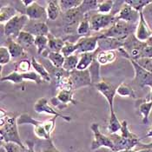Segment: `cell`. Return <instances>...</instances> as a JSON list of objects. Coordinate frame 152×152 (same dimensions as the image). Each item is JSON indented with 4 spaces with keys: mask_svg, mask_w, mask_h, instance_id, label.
Returning a JSON list of instances; mask_svg holds the SVG:
<instances>
[{
    "mask_svg": "<svg viewBox=\"0 0 152 152\" xmlns=\"http://www.w3.org/2000/svg\"><path fill=\"white\" fill-rule=\"evenodd\" d=\"M18 117L1 109V142H14L22 147H26L20 139L18 130Z\"/></svg>",
    "mask_w": 152,
    "mask_h": 152,
    "instance_id": "cell-1",
    "label": "cell"
},
{
    "mask_svg": "<svg viewBox=\"0 0 152 152\" xmlns=\"http://www.w3.org/2000/svg\"><path fill=\"white\" fill-rule=\"evenodd\" d=\"M137 26V25L130 24L122 20H117L111 27L104 31L99 36L124 42L131 34H135Z\"/></svg>",
    "mask_w": 152,
    "mask_h": 152,
    "instance_id": "cell-2",
    "label": "cell"
},
{
    "mask_svg": "<svg viewBox=\"0 0 152 152\" xmlns=\"http://www.w3.org/2000/svg\"><path fill=\"white\" fill-rule=\"evenodd\" d=\"M29 21V18L24 13L17 15L5 24H1L4 29V35L15 40L20 32L24 30Z\"/></svg>",
    "mask_w": 152,
    "mask_h": 152,
    "instance_id": "cell-3",
    "label": "cell"
},
{
    "mask_svg": "<svg viewBox=\"0 0 152 152\" xmlns=\"http://www.w3.org/2000/svg\"><path fill=\"white\" fill-rule=\"evenodd\" d=\"M88 18L90 21L91 30L93 31H96V32H98L102 30L105 31L110 27H111L117 21V15L112 14V13H110V14L96 13V14L90 16Z\"/></svg>",
    "mask_w": 152,
    "mask_h": 152,
    "instance_id": "cell-4",
    "label": "cell"
},
{
    "mask_svg": "<svg viewBox=\"0 0 152 152\" xmlns=\"http://www.w3.org/2000/svg\"><path fill=\"white\" fill-rule=\"evenodd\" d=\"M91 129L94 135V139L91 143V150L96 151L100 148H107L114 151V142L110 137H107L100 131V126L98 124L94 123L91 126Z\"/></svg>",
    "mask_w": 152,
    "mask_h": 152,
    "instance_id": "cell-5",
    "label": "cell"
},
{
    "mask_svg": "<svg viewBox=\"0 0 152 152\" xmlns=\"http://www.w3.org/2000/svg\"><path fill=\"white\" fill-rule=\"evenodd\" d=\"M130 64H132L134 70H135V76L132 80V82L140 87L149 86L152 87V73L144 70L140 65L133 59H128Z\"/></svg>",
    "mask_w": 152,
    "mask_h": 152,
    "instance_id": "cell-6",
    "label": "cell"
},
{
    "mask_svg": "<svg viewBox=\"0 0 152 152\" xmlns=\"http://www.w3.org/2000/svg\"><path fill=\"white\" fill-rule=\"evenodd\" d=\"M99 36H88L82 37L76 42L77 45V55H81L83 53L95 52L98 48Z\"/></svg>",
    "mask_w": 152,
    "mask_h": 152,
    "instance_id": "cell-7",
    "label": "cell"
},
{
    "mask_svg": "<svg viewBox=\"0 0 152 152\" xmlns=\"http://www.w3.org/2000/svg\"><path fill=\"white\" fill-rule=\"evenodd\" d=\"M34 110L38 114H48V115H52L53 117H61L66 122H70L71 117L69 116H65L59 112V110H57L55 108L51 107L49 104L48 99L45 97H41L37 100V102L34 104Z\"/></svg>",
    "mask_w": 152,
    "mask_h": 152,
    "instance_id": "cell-8",
    "label": "cell"
},
{
    "mask_svg": "<svg viewBox=\"0 0 152 152\" xmlns=\"http://www.w3.org/2000/svg\"><path fill=\"white\" fill-rule=\"evenodd\" d=\"M114 142V152H119L125 150H133L137 145L140 143L139 137L136 136L132 138L123 137L121 135L111 134L110 137Z\"/></svg>",
    "mask_w": 152,
    "mask_h": 152,
    "instance_id": "cell-9",
    "label": "cell"
},
{
    "mask_svg": "<svg viewBox=\"0 0 152 152\" xmlns=\"http://www.w3.org/2000/svg\"><path fill=\"white\" fill-rule=\"evenodd\" d=\"M70 77L73 83V88L75 91L83 87H88L92 85L91 75L88 70H73L70 72Z\"/></svg>",
    "mask_w": 152,
    "mask_h": 152,
    "instance_id": "cell-10",
    "label": "cell"
},
{
    "mask_svg": "<svg viewBox=\"0 0 152 152\" xmlns=\"http://www.w3.org/2000/svg\"><path fill=\"white\" fill-rule=\"evenodd\" d=\"M94 86L98 92H100L103 95V96H104L109 104L110 110H114V98L117 95V88L104 80L96 83Z\"/></svg>",
    "mask_w": 152,
    "mask_h": 152,
    "instance_id": "cell-11",
    "label": "cell"
},
{
    "mask_svg": "<svg viewBox=\"0 0 152 152\" xmlns=\"http://www.w3.org/2000/svg\"><path fill=\"white\" fill-rule=\"evenodd\" d=\"M117 20H122L130 24L137 25L140 20V12L134 10L124 2V4L117 14Z\"/></svg>",
    "mask_w": 152,
    "mask_h": 152,
    "instance_id": "cell-12",
    "label": "cell"
},
{
    "mask_svg": "<svg viewBox=\"0 0 152 152\" xmlns=\"http://www.w3.org/2000/svg\"><path fill=\"white\" fill-rule=\"evenodd\" d=\"M24 14L31 21L45 22L48 18L46 9L39 5L36 1H34L33 4H31L30 6L25 8Z\"/></svg>",
    "mask_w": 152,
    "mask_h": 152,
    "instance_id": "cell-13",
    "label": "cell"
},
{
    "mask_svg": "<svg viewBox=\"0 0 152 152\" xmlns=\"http://www.w3.org/2000/svg\"><path fill=\"white\" fill-rule=\"evenodd\" d=\"M135 36L142 42H146L151 37H152V29L145 20L142 12H140V20L137 23Z\"/></svg>",
    "mask_w": 152,
    "mask_h": 152,
    "instance_id": "cell-14",
    "label": "cell"
},
{
    "mask_svg": "<svg viewBox=\"0 0 152 152\" xmlns=\"http://www.w3.org/2000/svg\"><path fill=\"white\" fill-rule=\"evenodd\" d=\"M25 31L31 33L34 37L38 36H48L50 34V30L45 22H37V21H31L30 20L27 25L25 26Z\"/></svg>",
    "mask_w": 152,
    "mask_h": 152,
    "instance_id": "cell-15",
    "label": "cell"
},
{
    "mask_svg": "<svg viewBox=\"0 0 152 152\" xmlns=\"http://www.w3.org/2000/svg\"><path fill=\"white\" fill-rule=\"evenodd\" d=\"M81 17L83 18V16L79 11V8L73 9V10H70V11L64 12L63 21H64L65 30L68 29V31H69V29L71 28V26H73V25H75L77 23L79 24V23L82 21V20H79L81 18Z\"/></svg>",
    "mask_w": 152,
    "mask_h": 152,
    "instance_id": "cell-16",
    "label": "cell"
},
{
    "mask_svg": "<svg viewBox=\"0 0 152 152\" xmlns=\"http://www.w3.org/2000/svg\"><path fill=\"white\" fill-rule=\"evenodd\" d=\"M99 36V35H98ZM124 45L123 41H119L117 39L109 38V37H102L99 36L98 40V49L100 51H108V50H119Z\"/></svg>",
    "mask_w": 152,
    "mask_h": 152,
    "instance_id": "cell-17",
    "label": "cell"
},
{
    "mask_svg": "<svg viewBox=\"0 0 152 152\" xmlns=\"http://www.w3.org/2000/svg\"><path fill=\"white\" fill-rule=\"evenodd\" d=\"M6 47L9 50V52L12 56V59L23 58L26 55L25 50L23 47L21 46L16 40H14L12 38H9Z\"/></svg>",
    "mask_w": 152,
    "mask_h": 152,
    "instance_id": "cell-18",
    "label": "cell"
},
{
    "mask_svg": "<svg viewBox=\"0 0 152 152\" xmlns=\"http://www.w3.org/2000/svg\"><path fill=\"white\" fill-rule=\"evenodd\" d=\"M47 16H48V19L54 21L56 20L62 12L60 4H59V1L58 0H50L47 2Z\"/></svg>",
    "mask_w": 152,
    "mask_h": 152,
    "instance_id": "cell-19",
    "label": "cell"
},
{
    "mask_svg": "<svg viewBox=\"0 0 152 152\" xmlns=\"http://www.w3.org/2000/svg\"><path fill=\"white\" fill-rule=\"evenodd\" d=\"M97 52H98V50H96L95 52H91V53H83V54H81L80 58H79V62H78L77 70H88V68L91 66V64H92L94 59L96 58Z\"/></svg>",
    "mask_w": 152,
    "mask_h": 152,
    "instance_id": "cell-20",
    "label": "cell"
},
{
    "mask_svg": "<svg viewBox=\"0 0 152 152\" xmlns=\"http://www.w3.org/2000/svg\"><path fill=\"white\" fill-rule=\"evenodd\" d=\"M18 15V11L12 5H4L0 9V22L1 24H5L12 18Z\"/></svg>",
    "mask_w": 152,
    "mask_h": 152,
    "instance_id": "cell-21",
    "label": "cell"
},
{
    "mask_svg": "<svg viewBox=\"0 0 152 152\" xmlns=\"http://www.w3.org/2000/svg\"><path fill=\"white\" fill-rule=\"evenodd\" d=\"M98 52L96 54V59L101 65H106L115 62L117 59V54L114 50H108V51H100L97 48Z\"/></svg>",
    "mask_w": 152,
    "mask_h": 152,
    "instance_id": "cell-22",
    "label": "cell"
},
{
    "mask_svg": "<svg viewBox=\"0 0 152 152\" xmlns=\"http://www.w3.org/2000/svg\"><path fill=\"white\" fill-rule=\"evenodd\" d=\"M48 37V50L49 52H61L63 47L64 45L65 41L56 37L55 36H53L51 33H50Z\"/></svg>",
    "mask_w": 152,
    "mask_h": 152,
    "instance_id": "cell-23",
    "label": "cell"
},
{
    "mask_svg": "<svg viewBox=\"0 0 152 152\" xmlns=\"http://www.w3.org/2000/svg\"><path fill=\"white\" fill-rule=\"evenodd\" d=\"M15 40L23 47V49L30 48L35 45V37L25 31H21L20 34L18 36V37Z\"/></svg>",
    "mask_w": 152,
    "mask_h": 152,
    "instance_id": "cell-24",
    "label": "cell"
},
{
    "mask_svg": "<svg viewBox=\"0 0 152 152\" xmlns=\"http://www.w3.org/2000/svg\"><path fill=\"white\" fill-rule=\"evenodd\" d=\"M31 60L32 68L34 69V70H35L39 76H41V77L43 78V80L48 83L50 82L51 81V77H50V75L49 71L46 70V68L41 63H39L34 57L31 58Z\"/></svg>",
    "mask_w": 152,
    "mask_h": 152,
    "instance_id": "cell-25",
    "label": "cell"
},
{
    "mask_svg": "<svg viewBox=\"0 0 152 152\" xmlns=\"http://www.w3.org/2000/svg\"><path fill=\"white\" fill-rule=\"evenodd\" d=\"M122 129V122L119 121L114 110H110V120L108 124V130L110 134H117Z\"/></svg>",
    "mask_w": 152,
    "mask_h": 152,
    "instance_id": "cell-26",
    "label": "cell"
},
{
    "mask_svg": "<svg viewBox=\"0 0 152 152\" xmlns=\"http://www.w3.org/2000/svg\"><path fill=\"white\" fill-rule=\"evenodd\" d=\"M74 94L75 91L73 90H60L57 95V98L60 103L65 105H68L70 103L76 104V101L74 100Z\"/></svg>",
    "mask_w": 152,
    "mask_h": 152,
    "instance_id": "cell-27",
    "label": "cell"
},
{
    "mask_svg": "<svg viewBox=\"0 0 152 152\" xmlns=\"http://www.w3.org/2000/svg\"><path fill=\"white\" fill-rule=\"evenodd\" d=\"M100 67H101V64L95 58L92 64H91V66L88 68V70L91 75V83L94 85L100 81H102L101 76H100Z\"/></svg>",
    "mask_w": 152,
    "mask_h": 152,
    "instance_id": "cell-28",
    "label": "cell"
},
{
    "mask_svg": "<svg viewBox=\"0 0 152 152\" xmlns=\"http://www.w3.org/2000/svg\"><path fill=\"white\" fill-rule=\"evenodd\" d=\"M46 58L56 69H62L65 61V58L61 52H48Z\"/></svg>",
    "mask_w": 152,
    "mask_h": 152,
    "instance_id": "cell-29",
    "label": "cell"
},
{
    "mask_svg": "<svg viewBox=\"0 0 152 152\" xmlns=\"http://www.w3.org/2000/svg\"><path fill=\"white\" fill-rule=\"evenodd\" d=\"M117 94L118 96H123V97H131L134 99L137 98V95H136L135 91L133 90V88L125 83H122L117 87Z\"/></svg>",
    "mask_w": 152,
    "mask_h": 152,
    "instance_id": "cell-30",
    "label": "cell"
},
{
    "mask_svg": "<svg viewBox=\"0 0 152 152\" xmlns=\"http://www.w3.org/2000/svg\"><path fill=\"white\" fill-rule=\"evenodd\" d=\"M98 0H83L82 4L78 7L79 11L84 17V15L88 14L92 11H96L98 6Z\"/></svg>",
    "mask_w": 152,
    "mask_h": 152,
    "instance_id": "cell-31",
    "label": "cell"
},
{
    "mask_svg": "<svg viewBox=\"0 0 152 152\" xmlns=\"http://www.w3.org/2000/svg\"><path fill=\"white\" fill-rule=\"evenodd\" d=\"M139 112L142 115V120L144 124H147L149 123V116L151 112L152 102L151 101H145L140 104L138 107Z\"/></svg>",
    "mask_w": 152,
    "mask_h": 152,
    "instance_id": "cell-32",
    "label": "cell"
},
{
    "mask_svg": "<svg viewBox=\"0 0 152 152\" xmlns=\"http://www.w3.org/2000/svg\"><path fill=\"white\" fill-rule=\"evenodd\" d=\"M78 62H79V56L77 54H74L68 58H65L63 69L67 72H71L73 70H77Z\"/></svg>",
    "mask_w": 152,
    "mask_h": 152,
    "instance_id": "cell-33",
    "label": "cell"
},
{
    "mask_svg": "<svg viewBox=\"0 0 152 152\" xmlns=\"http://www.w3.org/2000/svg\"><path fill=\"white\" fill-rule=\"evenodd\" d=\"M82 0H61L59 1L61 10L64 13L70 10L78 8L82 4Z\"/></svg>",
    "mask_w": 152,
    "mask_h": 152,
    "instance_id": "cell-34",
    "label": "cell"
},
{
    "mask_svg": "<svg viewBox=\"0 0 152 152\" xmlns=\"http://www.w3.org/2000/svg\"><path fill=\"white\" fill-rule=\"evenodd\" d=\"M48 37L47 36H38L35 37V45L37 47V54H44L48 49Z\"/></svg>",
    "mask_w": 152,
    "mask_h": 152,
    "instance_id": "cell-35",
    "label": "cell"
},
{
    "mask_svg": "<svg viewBox=\"0 0 152 152\" xmlns=\"http://www.w3.org/2000/svg\"><path fill=\"white\" fill-rule=\"evenodd\" d=\"M114 4H115V1H112V0L99 1L96 12L101 13V14H110L113 10Z\"/></svg>",
    "mask_w": 152,
    "mask_h": 152,
    "instance_id": "cell-36",
    "label": "cell"
},
{
    "mask_svg": "<svg viewBox=\"0 0 152 152\" xmlns=\"http://www.w3.org/2000/svg\"><path fill=\"white\" fill-rule=\"evenodd\" d=\"M91 30L89 18L86 16H84L83 18L82 19V21L77 25V34L82 36V37H88V35L91 32Z\"/></svg>",
    "mask_w": 152,
    "mask_h": 152,
    "instance_id": "cell-37",
    "label": "cell"
},
{
    "mask_svg": "<svg viewBox=\"0 0 152 152\" xmlns=\"http://www.w3.org/2000/svg\"><path fill=\"white\" fill-rule=\"evenodd\" d=\"M32 67L31 60L27 58L21 59L15 64V71H18L19 73H26L31 71V68Z\"/></svg>",
    "mask_w": 152,
    "mask_h": 152,
    "instance_id": "cell-38",
    "label": "cell"
},
{
    "mask_svg": "<svg viewBox=\"0 0 152 152\" xmlns=\"http://www.w3.org/2000/svg\"><path fill=\"white\" fill-rule=\"evenodd\" d=\"M18 125H22V124H31L35 127L36 125H37L38 124L41 123V121L37 120L32 117H31L28 113H23L20 116L18 117Z\"/></svg>",
    "mask_w": 152,
    "mask_h": 152,
    "instance_id": "cell-39",
    "label": "cell"
},
{
    "mask_svg": "<svg viewBox=\"0 0 152 152\" xmlns=\"http://www.w3.org/2000/svg\"><path fill=\"white\" fill-rule=\"evenodd\" d=\"M4 81H7V82H11L12 83H23V76H22V73H19L18 71H13L11 72L10 74L6 75L5 77H1V82H4Z\"/></svg>",
    "mask_w": 152,
    "mask_h": 152,
    "instance_id": "cell-40",
    "label": "cell"
},
{
    "mask_svg": "<svg viewBox=\"0 0 152 152\" xmlns=\"http://www.w3.org/2000/svg\"><path fill=\"white\" fill-rule=\"evenodd\" d=\"M124 2L126 4H128L134 10L139 12H142V10L151 3V1H146V0H125Z\"/></svg>",
    "mask_w": 152,
    "mask_h": 152,
    "instance_id": "cell-41",
    "label": "cell"
},
{
    "mask_svg": "<svg viewBox=\"0 0 152 152\" xmlns=\"http://www.w3.org/2000/svg\"><path fill=\"white\" fill-rule=\"evenodd\" d=\"M77 52V45L76 43H73L72 41H65L64 45L63 47L61 53L64 58H68L71 55L76 54Z\"/></svg>",
    "mask_w": 152,
    "mask_h": 152,
    "instance_id": "cell-42",
    "label": "cell"
},
{
    "mask_svg": "<svg viewBox=\"0 0 152 152\" xmlns=\"http://www.w3.org/2000/svg\"><path fill=\"white\" fill-rule=\"evenodd\" d=\"M2 146L6 152H28L27 147H22L14 142H2Z\"/></svg>",
    "mask_w": 152,
    "mask_h": 152,
    "instance_id": "cell-43",
    "label": "cell"
},
{
    "mask_svg": "<svg viewBox=\"0 0 152 152\" xmlns=\"http://www.w3.org/2000/svg\"><path fill=\"white\" fill-rule=\"evenodd\" d=\"M23 80H28V81H33L37 84L42 83H43V78L41 77V76H39L36 71H29L26 73H22Z\"/></svg>",
    "mask_w": 152,
    "mask_h": 152,
    "instance_id": "cell-44",
    "label": "cell"
},
{
    "mask_svg": "<svg viewBox=\"0 0 152 152\" xmlns=\"http://www.w3.org/2000/svg\"><path fill=\"white\" fill-rule=\"evenodd\" d=\"M0 64L1 67H3L4 65L7 64L11 59H12V56L9 52V50L7 49L6 46H1L0 47Z\"/></svg>",
    "mask_w": 152,
    "mask_h": 152,
    "instance_id": "cell-45",
    "label": "cell"
},
{
    "mask_svg": "<svg viewBox=\"0 0 152 152\" xmlns=\"http://www.w3.org/2000/svg\"><path fill=\"white\" fill-rule=\"evenodd\" d=\"M58 117H51L50 119H48L46 121H44V128L45 129L48 135L51 137L52 132L55 129V126H56V120H57Z\"/></svg>",
    "mask_w": 152,
    "mask_h": 152,
    "instance_id": "cell-46",
    "label": "cell"
},
{
    "mask_svg": "<svg viewBox=\"0 0 152 152\" xmlns=\"http://www.w3.org/2000/svg\"><path fill=\"white\" fill-rule=\"evenodd\" d=\"M142 68L152 73V59L151 58H140L136 61Z\"/></svg>",
    "mask_w": 152,
    "mask_h": 152,
    "instance_id": "cell-47",
    "label": "cell"
},
{
    "mask_svg": "<svg viewBox=\"0 0 152 152\" xmlns=\"http://www.w3.org/2000/svg\"><path fill=\"white\" fill-rule=\"evenodd\" d=\"M142 13H143L144 18H145V20L147 21V23H148L149 21H151L152 22V1L150 4H148V5L142 10Z\"/></svg>",
    "mask_w": 152,
    "mask_h": 152,
    "instance_id": "cell-48",
    "label": "cell"
},
{
    "mask_svg": "<svg viewBox=\"0 0 152 152\" xmlns=\"http://www.w3.org/2000/svg\"><path fill=\"white\" fill-rule=\"evenodd\" d=\"M42 152H60L56 148V146L54 145L52 141H48L47 144L45 146V148L43 149Z\"/></svg>",
    "mask_w": 152,
    "mask_h": 152,
    "instance_id": "cell-49",
    "label": "cell"
},
{
    "mask_svg": "<svg viewBox=\"0 0 152 152\" xmlns=\"http://www.w3.org/2000/svg\"><path fill=\"white\" fill-rule=\"evenodd\" d=\"M50 102H51V104H52V105L54 106V107H57L58 110H64V108H66L67 105H65V104H63L62 103H60L58 101V99L57 98V96H55V97H52L51 99H50Z\"/></svg>",
    "mask_w": 152,
    "mask_h": 152,
    "instance_id": "cell-50",
    "label": "cell"
},
{
    "mask_svg": "<svg viewBox=\"0 0 152 152\" xmlns=\"http://www.w3.org/2000/svg\"><path fill=\"white\" fill-rule=\"evenodd\" d=\"M25 146L27 147L28 152H36L35 151V143L31 140H27L25 142Z\"/></svg>",
    "mask_w": 152,
    "mask_h": 152,
    "instance_id": "cell-51",
    "label": "cell"
},
{
    "mask_svg": "<svg viewBox=\"0 0 152 152\" xmlns=\"http://www.w3.org/2000/svg\"><path fill=\"white\" fill-rule=\"evenodd\" d=\"M138 145H140L142 147V149H152V142L150 143H147V144H142L139 143Z\"/></svg>",
    "mask_w": 152,
    "mask_h": 152,
    "instance_id": "cell-52",
    "label": "cell"
},
{
    "mask_svg": "<svg viewBox=\"0 0 152 152\" xmlns=\"http://www.w3.org/2000/svg\"><path fill=\"white\" fill-rule=\"evenodd\" d=\"M136 152H152V149H141Z\"/></svg>",
    "mask_w": 152,
    "mask_h": 152,
    "instance_id": "cell-53",
    "label": "cell"
},
{
    "mask_svg": "<svg viewBox=\"0 0 152 152\" xmlns=\"http://www.w3.org/2000/svg\"><path fill=\"white\" fill-rule=\"evenodd\" d=\"M146 137H152V127L148 131V133L146 134Z\"/></svg>",
    "mask_w": 152,
    "mask_h": 152,
    "instance_id": "cell-54",
    "label": "cell"
},
{
    "mask_svg": "<svg viewBox=\"0 0 152 152\" xmlns=\"http://www.w3.org/2000/svg\"><path fill=\"white\" fill-rule=\"evenodd\" d=\"M146 43L150 45V46H151L152 47V37H151L147 41H146Z\"/></svg>",
    "mask_w": 152,
    "mask_h": 152,
    "instance_id": "cell-55",
    "label": "cell"
},
{
    "mask_svg": "<svg viewBox=\"0 0 152 152\" xmlns=\"http://www.w3.org/2000/svg\"><path fill=\"white\" fill-rule=\"evenodd\" d=\"M119 152H136L135 151H133V150H125V151H121Z\"/></svg>",
    "mask_w": 152,
    "mask_h": 152,
    "instance_id": "cell-56",
    "label": "cell"
},
{
    "mask_svg": "<svg viewBox=\"0 0 152 152\" xmlns=\"http://www.w3.org/2000/svg\"><path fill=\"white\" fill-rule=\"evenodd\" d=\"M150 101L152 102V87H151V95H150Z\"/></svg>",
    "mask_w": 152,
    "mask_h": 152,
    "instance_id": "cell-57",
    "label": "cell"
},
{
    "mask_svg": "<svg viewBox=\"0 0 152 152\" xmlns=\"http://www.w3.org/2000/svg\"><path fill=\"white\" fill-rule=\"evenodd\" d=\"M77 152H81V151H77Z\"/></svg>",
    "mask_w": 152,
    "mask_h": 152,
    "instance_id": "cell-58",
    "label": "cell"
}]
</instances>
